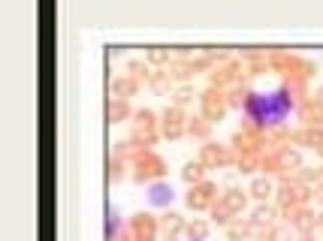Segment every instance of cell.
Returning a JSON list of instances; mask_svg holds the SVG:
<instances>
[{
  "mask_svg": "<svg viewBox=\"0 0 323 241\" xmlns=\"http://www.w3.org/2000/svg\"><path fill=\"white\" fill-rule=\"evenodd\" d=\"M290 94L287 91H275V94H251L248 103H245V112L260 120V124H278V120L287 118L290 112Z\"/></svg>",
  "mask_w": 323,
  "mask_h": 241,
  "instance_id": "6da1fadb",
  "label": "cell"
},
{
  "mask_svg": "<svg viewBox=\"0 0 323 241\" xmlns=\"http://www.w3.org/2000/svg\"><path fill=\"white\" fill-rule=\"evenodd\" d=\"M172 196H175V193H172V187H169V184H154L148 199H151L154 205H166V202H172Z\"/></svg>",
  "mask_w": 323,
  "mask_h": 241,
  "instance_id": "7a4b0ae2",
  "label": "cell"
},
{
  "mask_svg": "<svg viewBox=\"0 0 323 241\" xmlns=\"http://www.w3.org/2000/svg\"><path fill=\"white\" fill-rule=\"evenodd\" d=\"M251 190H254V196H257V199H263V196H269V190H272V187H269V181H257Z\"/></svg>",
  "mask_w": 323,
  "mask_h": 241,
  "instance_id": "3957f363",
  "label": "cell"
},
{
  "mask_svg": "<svg viewBox=\"0 0 323 241\" xmlns=\"http://www.w3.org/2000/svg\"><path fill=\"white\" fill-rule=\"evenodd\" d=\"M199 175H202V169H199L196 163H188V166H185V178H188V181H196Z\"/></svg>",
  "mask_w": 323,
  "mask_h": 241,
  "instance_id": "277c9868",
  "label": "cell"
},
{
  "mask_svg": "<svg viewBox=\"0 0 323 241\" xmlns=\"http://www.w3.org/2000/svg\"><path fill=\"white\" fill-rule=\"evenodd\" d=\"M254 220H257V223H269V220H272V208H257Z\"/></svg>",
  "mask_w": 323,
  "mask_h": 241,
  "instance_id": "5b68a950",
  "label": "cell"
},
{
  "mask_svg": "<svg viewBox=\"0 0 323 241\" xmlns=\"http://www.w3.org/2000/svg\"><path fill=\"white\" fill-rule=\"evenodd\" d=\"M178 226H182V220H178V214H169V217H166V229H178Z\"/></svg>",
  "mask_w": 323,
  "mask_h": 241,
  "instance_id": "8992f818",
  "label": "cell"
},
{
  "mask_svg": "<svg viewBox=\"0 0 323 241\" xmlns=\"http://www.w3.org/2000/svg\"><path fill=\"white\" fill-rule=\"evenodd\" d=\"M148 58H151V60H154V63H160V60H166V58H169V55H166V52H151V55H148Z\"/></svg>",
  "mask_w": 323,
  "mask_h": 241,
  "instance_id": "52a82bcc",
  "label": "cell"
},
{
  "mask_svg": "<svg viewBox=\"0 0 323 241\" xmlns=\"http://www.w3.org/2000/svg\"><path fill=\"white\" fill-rule=\"evenodd\" d=\"M188 100H191V91H188V88L178 91V103H188Z\"/></svg>",
  "mask_w": 323,
  "mask_h": 241,
  "instance_id": "ba28073f",
  "label": "cell"
}]
</instances>
